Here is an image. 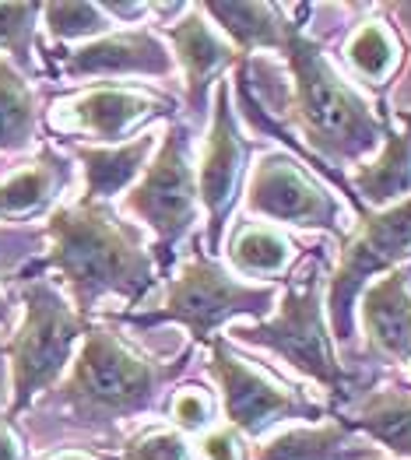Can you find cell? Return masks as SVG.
Segmentation results:
<instances>
[{"instance_id": "cell-22", "label": "cell", "mask_w": 411, "mask_h": 460, "mask_svg": "<svg viewBox=\"0 0 411 460\" xmlns=\"http://www.w3.org/2000/svg\"><path fill=\"white\" fill-rule=\"evenodd\" d=\"M39 130L36 92L25 75L0 57V152H25Z\"/></svg>"}, {"instance_id": "cell-4", "label": "cell", "mask_w": 411, "mask_h": 460, "mask_svg": "<svg viewBox=\"0 0 411 460\" xmlns=\"http://www.w3.org/2000/svg\"><path fill=\"white\" fill-rule=\"evenodd\" d=\"M324 285H327L324 253H320V246H309L285 278V299H281L278 313L267 320H257V323H239V327H232V334H236V341L271 348L296 373L324 386L335 397V404H344V401L359 397L362 380L337 362L335 345L327 338Z\"/></svg>"}, {"instance_id": "cell-14", "label": "cell", "mask_w": 411, "mask_h": 460, "mask_svg": "<svg viewBox=\"0 0 411 460\" xmlns=\"http://www.w3.org/2000/svg\"><path fill=\"white\" fill-rule=\"evenodd\" d=\"M165 39L173 42L176 60H180V71H183L190 116L193 119H204L208 116V92H211V84L222 77L225 67L239 64L243 57L236 53V46L228 39H222L208 25L201 4H193L173 29H165Z\"/></svg>"}, {"instance_id": "cell-10", "label": "cell", "mask_w": 411, "mask_h": 460, "mask_svg": "<svg viewBox=\"0 0 411 460\" xmlns=\"http://www.w3.org/2000/svg\"><path fill=\"white\" fill-rule=\"evenodd\" d=\"M246 208L267 222L296 226V229H324L335 239H344L341 208L327 187H320L292 155H264L254 165Z\"/></svg>"}, {"instance_id": "cell-30", "label": "cell", "mask_w": 411, "mask_h": 460, "mask_svg": "<svg viewBox=\"0 0 411 460\" xmlns=\"http://www.w3.org/2000/svg\"><path fill=\"white\" fill-rule=\"evenodd\" d=\"M0 460H25L22 443H18V436H14L7 419H0Z\"/></svg>"}, {"instance_id": "cell-16", "label": "cell", "mask_w": 411, "mask_h": 460, "mask_svg": "<svg viewBox=\"0 0 411 460\" xmlns=\"http://www.w3.org/2000/svg\"><path fill=\"white\" fill-rule=\"evenodd\" d=\"M158 145V134H141L127 145H106V148H88L75 145L77 162L85 165V197L88 204H110L116 193H123L141 172L145 162Z\"/></svg>"}, {"instance_id": "cell-5", "label": "cell", "mask_w": 411, "mask_h": 460, "mask_svg": "<svg viewBox=\"0 0 411 460\" xmlns=\"http://www.w3.org/2000/svg\"><path fill=\"white\" fill-rule=\"evenodd\" d=\"M22 303H25V320L4 348L11 358V390H14L7 422H14L36 401V394L60 380V373L71 366L75 345L88 331V320L46 278H22Z\"/></svg>"}, {"instance_id": "cell-9", "label": "cell", "mask_w": 411, "mask_h": 460, "mask_svg": "<svg viewBox=\"0 0 411 460\" xmlns=\"http://www.w3.org/2000/svg\"><path fill=\"white\" fill-rule=\"evenodd\" d=\"M211 376L222 386L228 429H236L239 436H261L271 425L289 422V419H302V422L331 419V411L313 404L306 394L267 380L261 369L239 358L225 338H211Z\"/></svg>"}, {"instance_id": "cell-20", "label": "cell", "mask_w": 411, "mask_h": 460, "mask_svg": "<svg viewBox=\"0 0 411 460\" xmlns=\"http://www.w3.org/2000/svg\"><path fill=\"white\" fill-rule=\"evenodd\" d=\"M355 432H366L380 447L394 450L398 457L411 460V394L387 386L370 390L366 397L355 401V415L344 419Z\"/></svg>"}, {"instance_id": "cell-21", "label": "cell", "mask_w": 411, "mask_h": 460, "mask_svg": "<svg viewBox=\"0 0 411 460\" xmlns=\"http://www.w3.org/2000/svg\"><path fill=\"white\" fill-rule=\"evenodd\" d=\"M204 14H211L228 42L236 46V53L243 60H250L254 49H281V29H285V14L278 4H201Z\"/></svg>"}, {"instance_id": "cell-17", "label": "cell", "mask_w": 411, "mask_h": 460, "mask_svg": "<svg viewBox=\"0 0 411 460\" xmlns=\"http://www.w3.org/2000/svg\"><path fill=\"white\" fill-rule=\"evenodd\" d=\"M355 187L362 204H398L411 197V110L401 113V130H387V141L370 165L355 169Z\"/></svg>"}, {"instance_id": "cell-6", "label": "cell", "mask_w": 411, "mask_h": 460, "mask_svg": "<svg viewBox=\"0 0 411 460\" xmlns=\"http://www.w3.org/2000/svg\"><path fill=\"white\" fill-rule=\"evenodd\" d=\"M274 306L271 285H243L228 270L211 261L208 253L193 250L183 270L169 281V296L155 313H116L112 320L130 327H158V323H180L193 334V345L211 341V334L232 316H254L267 320Z\"/></svg>"}, {"instance_id": "cell-15", "label": "cell", "mask_w": 411, "mask_h": 460, "mask_svg": "<svg viewBox=\"0 0 411 460\" xmlns=\"http://www.w3.org/2000/svg\"><path fill=\"white\" fill-rule=\"evenodd\" d=\"M366 348L380 362H411V285L405 270H387L359 296Z\"/></svg>"}, {"instance_id": "cell-33", "label": "cell", "mask_w": 411, "mask_h": 460, "mask_svg": "<svg viewBox=\"0 0 411 460\" xmlns=\"http://www.w3.org/2000/svg\"><path fill=\"white\" fill-rule=\"evenodd\" d=\"M408 376H411V362H408Z\"/></svg>"}, {"instance_id": "cell-8", "label": "cell", "mask_w": 411, "mask_h": 460, "mask_svg": "<svg viewBox=\"0 0 411 460\" xmlns=\"http://www.w3.org/2000/svg\"><path fill=\"white\" fill-rule=\"evenodd\" d=\"M411 253V197L390 204L387 211L366 215L359 222L355 235L344 243L341 261H337L331 285H327V306L335 338L341 345L352 341L355 334V299L366 292V285L376 274L394 270L398 261Z\"/></svg>"}, {"instance_id": "cell-24", "label": "cell", "mask_w": 411, "mask_h": 460, "mask_svg": "<svg viewBox=\"0 0 411 460\" xmlns=\"http://www.w3.org/2000/svg\"><path fill=\"white\" fill-rule=\"evenodd\" d=\"M344 57H348L352 71L362 77V81L383 84L387 77L394 75L401 53H398V42H394L390 29H387L383 22H366L355 36L348 39Z\"/></svg>"}, {"instance_id": "cell-18", "label": "cell", "mask_w": 411, "mask_h": 460, "mask_svg": "<svg viewBox=\"0 0 411 460\" xmlns=\"http://www.w3.org/2000/svg\"><path fill=\"white\" fill-rule=\"evenodd\" d=\"M67 183H71V162L57 152H42L29 169L0 183V218L39 215L46 204L57 200V193Z\"/></svg>"}, {"instance_id": "cell-28", "label": "cell", "mask_w": 411, "mask_h": 460, "mask_svg": "<svg viewBox=\"0 0 411 460\" xmlns=\"http://www.w3.org/2000/svg\"><path fill=\"white\" fill-rule=\"evenodd\" d=\"M169 411H173V422H176L180 432H201V429H208V422L215 419V401L201 386H183L173 397Z\"/></svg>"}, {"instance_id": "cell-26", "label": "cell", "mask_w": 411, "mask_h": 460, "mask_svg": "<svg viewBox=\"0 0 411 460\" xmlns=\"http://www.w3.org/2000/svg\"><path fill=\"white\" fill-rule=\"evenodd\" d=\"M42 14L53 39H88L110 29L103 4H46Z\"/></svg>"}, {"instance_id": "cell-23", "label": "cell", "mask_w": 411, "mask_h": 460, "mask_svg": "<svg viewBox=\"0 0 411 460\" xmlns=\"http://www.w3.org/2000/svg\"><path fill=\"white\" fill-rule=\"evenodd\" d=\"M296 250L292 243L271 226L261 222H239V229L228 243V261L232 268L254 278H278L292 264Z\"/></svg>"}, {"instance_id": "cell-13", "label": "cell", "mask_w": 411, "mask_h": 460, "mask_svg": "<svg viewBox=\"0 0 411 460\" xmlns=\"http://www.w3.org/2000/svg\"><path fill=\"white\" fill-rule=\"evenodd\" d=\"M173 71H176L173 53L162 46V36H155L148 29L99 36L64 57V75L75 77V81H81V77H130V75L169 77Z\"/></svg>"}, {"instance_id": "cell-27", "label": "cell", "mask_w": 411, "mask_h": 460, "mask_svg": "<svg viewBox=\"0 0 411 460\" xmlns=\"http://www.w3.org/2000/svg\"><path fill=\"white\" fill-rule=\"evenodd\" d=\"M123 460H190V447L173 429H148L127 443Z\"/></svg>"}, {"instance_id": "cell-2", "label": "cell", "mask_w": 411, "mask_h": 460, "mask_svg": "<svg viewBox=\"0 0 411 460\" xmlns=\"http://www.w3.org/2000/svg\"><path fill=\"white\" fill-rule=\"evenodd\" d=\"M281 53L292 71V110L302 141L335 172L337 165H366V158L387 141V119H380L370 102L337 77L320 42H313L292 18H285L281 29Z\"/></svg>"}, {"instance_id": "cell-31", "label": "cell", "mask_w": 411, "mask_h": 460, "mask_svg": "<svg viewBox=\"0 0 411 460\" xmlns=\"http://www.w3.org/2000/svg\"><path fill=\"white\" fill-rule=\"evenodd\" d=\"M49 460H99L95 454H85V450H64V454H53Z\"/></svg>"}, {"instance_id": "cell-7", "label": "cell", "mask_w": 411, "mask_h": 460, "mask_svg": "<svg viewBox=\"0 0 411 460\" xmlns=\"http://www.w3.org/2000/svg\"><path fill=\"white\" fill-rule=\"evenodd\" d=\"M123 211L151 229L155 261L165 274L173 268L180 239L193 229L201 211L197 169L190 165V130L183 123H169L151 165H145L138 187H130V193L123 197Z\"/></svg>"}, {"instance_id": "cell-11", "label": "cell", "mask_w": 411, "mask_h": 460, "mask_svg": "<svg viewBox=\"0 0 411 460\" xmlns=\"http://www.w3.org/2000/svg\"><path fill=\"white\" fill-rule=\"evenodd\" d=\"M246 162H250V141L236 127V113H232V102H228V84L219 81L215 116H211L204 158H201V169H197V193H201V204L208 211V246H211V253H219V246H222V229L228 215H232V208H236V200H239Z\"/></svg>"}, {"instance_id": "cell-12", "label": "cell", "mask_w": 411, "mask_h": 460, "mask_svg": "<svg viewBox=\"0 0 411 460\" xmlns=\"http://www.w3.org/2000/svg\"><path fill=\"white\" fill-rule=\"evenodd\" d=\"M176 102L165 95H148L138 88H88L77 99L53 110V127L67 134H88L103 145H120L138 123L151 116H173Z\"/></svg>"}, {"instance_id": "cell-25", "label": "cell", "mask_w": 411, "mask_h": 460, "mask_svg": "<svg viewBox=\"0 0 411 460\" xmlns=\"http://www.w3.org/2000/svg\"><path fill=\"white\" fill-rule=\"evenodd\" d=\"M42 4H0V49L11 53L18 71H32L36 49V22Z\"/></svg>"}, {"instance_id": "cell-3", "label": "cell", "mask_w": 411, "mask_h": 460, "mask_svg": "<svg viewBox=\"0 0 411 460\" xmlns=\"http://www.w3.org/2000/svg\"><path fill=\"white\" fill-rule=\"evenodd\" d=\"M193 348L180 362H155L130 348L110 327H92L81 338L71 376L60 386V408L75 425L110 429L151 411L162 390L187 369Z\"/></svg>"}, {"instance_id": "cell-29", "label": "cell", "mask_w": 411, "mask_h": 460, "mask_svg": "<svg viewBox=\"0 0 411 460\" xmlns=\"http://www.w3.org/2000/svg\"><path fill=\"white\" fill-rule=\"evenodd\" d=\"M201 457L204 460H246L243 436H239L236 429H215V432H204V439H201Z\"/></svg>"}, {"instance_id": "cell-1", "label": "cell", "mask_w": 411, "mask_h": 460, "mask_svg": "<svg viewBox=\"0 0 411 460\" xmlns=\"http://www.w3.org/2000/svg\"><path fill=\"white\" fill-rule=\"evenodd\" d=\"M46 239H49L46 257L32 261L22 270V278L57 270L67 281L75 309L85 320L106 296H120L123 303L138 306L158 281L155 257L145 250L138 229L120 222L110 204L77 200L67 208H57L46 222Z\"/></svg>"}, {"instance_id": "cell-32", "label": "cell", "mask_w": 411, "mask_h": 460, "mask_svg": "<svg viewBox=\"0 0 411 460\" xmlns=\"http://www.w3.org/2000/svg\"><path fill=\"white\" fill-rule=\"evenodd\" d=\"M7 313H11V306H7V299H4V292H0V323L7 320Z\"/></svg>"}, {"instance_id": "cell-19", "label": "cell", "mask_w": 411, "mask_h": 460, "mask_svg": "<svg viewBox=\"0 0 411 460\" xmlns=\"http://www.w3.org/2000/svg\"><path fill=\"white\" fill-rule=\"evenodd\" d=\"M359 432L344 419L313 429H289L254 450V460H352L362 457Z\"/></svg>"}]
</instances>
